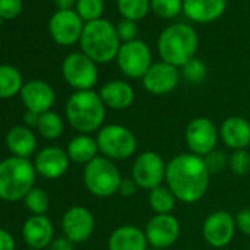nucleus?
<instances>
[{
  "mask_svg": "<svg viewBox=\"0 0 250 250\" xmlns=\"http://www.w3.org/2000/svg\"><path fill=\"white\" fill-rule=\"evenodd\" d=\"M210 172L203 158L193 153H181L167 164L165 184L181 203L193 205L202 200L209 188Z\"/></svg>",
  "mask_w": 250,
  "mask_h": 250,
  "instance_id": "obj_1",
  "label": "nucleus"
},
{
  "mask_svg": "<svg viewBox=\"0 0 250 250\" xmlns=\"http://www.w3.org/2000/svg\"><path fill=\"white\" fill-rule=\"evenodd\" d=\"M65 116L68 124L80 134H93L103 127L106 106L100 94L93 90L75 91L66 102Z\"/></svg>",
  "mask_w": 250,
  "mask_h": 250,
  "instance_id": "obj_2",
  "label": "nucleus"
},
{
  "mask_svg": "<svg viewBox=\"0 0 250 250\" xmlns=\"http://www.w3.org/2000/svg\"><path fill=\"white\" fill-rule=\"evenodd\" d=\"M199 47V36L188 24H174L165 28L158 40V50L162 62L174 66H184L194 59Z\"/></svg>",
  "mask_w": 250,
  "mask_h": 250,
  "instance_id": "obj_3",
  "label": "nucleus"
},
{
  "mask_svg": "<svg viewBox=\"0 0 250 250\" xmlns=\"http://www.w3.org/2000/svg\"><path fill=\"white\" fill-rule=\"evenodd\" d=\"M81 49L96 63H109L116 59L119 52V37L116 27L106 20L87 22L81 36Z\"/></svg>",
  "mask_w": 250,
  "mask_h": 250,
  "instance_id": "obj_4",
  "label": "nucleus"
},
{
  "mask_svg": "<svg viewBox=\"0 0 250 250\" xmlns=\"http://www.w3.org/2000/svg\"><path fill=\"white\" fill-rule=\"evenodd\" d=\"M37 171L30 159L11 156L0 162V199L18 202L34 188Z\"/></svg>",
  "mask_w": 250,
  "mask_h": 250,
  "instance_id": "obj_5",
  "label": "nucleus"
},
{
  "mask_svg": "<svg viewBox=\"0 0 250 250\" xmlns=\"http://www.w3.org/2000/svg\"><path fill=\"white\" fill-rule=\"evenodd\" d=\"M99 153L110 161H127L137 152V137L125 125L107 124L97 131Z\"/></svg>",
  "mask_w": 250,
  "mask_h": 250,
  "instance_id": "obj_6",
  "label": "nucleus"
},
{
  "mask_svg": "<svg viewBox=\"0 0 250 250\" xmlns=\"http://www.w3.org/2000/svg\"><path fill=\"white\" fill-rule=\"evenodd\" d=\"M122 181L121 172L113 161L99 155L84 167L83 183L90 194L106 199L118 193Z\"/></svg>",
  "mask_w": 250,
  "mask_h": 250,
  "instance_id": "obj_7",
  "label": "nucleus"
},
{
  "mask_svg": "<svg viewBox=\"0 0 250 250\" xmlns=\"http://www.w3.org/2000/svg\"><path fill=\"white\" fill-rule=\"evenodd\" d=\"M167 162L153 150H145L139 153L131 167V178L137 183L139 188L153 190L165 183Z\"/></svg>",
  "mask_w": 250,
  "mask_h": 250,
  "instance_id": "obj_8",
  "label": "nucleus"
},
{
  "mask_svg": "<svg viewBox=\"0 0 250 250\" xmlns=\"http://www.w3.org/2000/svg\"><path fill=\"white\" fill-rule=\"evenodd\" d=\"M184 140L190 153L205 158L216 149L219 140V128L212 119L206 116H197L187 124Z\"/></svg>",
  "mask_w": 250,
  "mask_h": 250,
  "instance_id": "obj_9",
  "label": "nucleus"
},
{
  "mask_svg": "<svg viewBox=\"0 0 250 250\" xmlns=\"http://www.w3.org/2000/svg\"><path fill=\"white\" fill-rule=\"evenodd\" d=\"M121 72L133 80H140L146 75L152 63V52L149 46L142 40L124 43L119 47L116 56Z\"/></svg>",
  "mask_w": 250,
  "mask_h": 250,
  "instance_id": "obj_10",
  "label": "nucleus"
},
{
  "mask_svg": "<svg viewBox=\"0 0 250 250\" xmlns=\"http://www.w3.org/2000/svg\"><path fill=\"white\" fill-rule=\"evenodd\" d=\"M65 81L77 91L91 90L99 78L97 63L84 53H71L62 63Z\"/></svg>",
  "mask_w": 250,
  "mask_h": 250,
  "instance_id": "obj_11",
  "label": "nucleus"
},
{
  "mask_svg": "<svg viewBox=\"0 0 250 250\" xmlns=\"http://www.w3.org/2000/svg\"><path fill=\"white\" fill-rule=\"evenodd\" d=\"M235 231V218L228 210H215L209 213L202 225V235L213 249L228 246L232 241Z\"/></svg>",
  "mask_w": 250,
  "mask_h": 250,
  "instance_id": "obj_12",
  "label": "nucleus"
},
{
  "mask_svg": "<svg viewBox=\"0 0 250 250\" xmlns=\"http://www.w3.org/2000/svg\"><path fill=\"white\" fill-rule=\"evenodd\" d=\"M145 234L149 247L165 250L178 241L181 234V225L178 218L172 213L153 215L145 227Z\"/></svg>",
  "mask_w": 250,
  "mask_h": 250,
  "instance_id": "obj_13",
  "label": "nucleus"
},
{
  "mask_svg": "<svg viewBox=\"0 0 250 250\" xmlns=\"http://www.w3.org/2000/svg\"><path fill=\"white\" fill-rule=\"evenodd\" d=\"M61 227L63 235L69 238L74 244L84 243L93 235L96 219L90 209L84 206H72L63 213Z\"/></svg>",
  "mask_w": 250,
  "mask_h": 250,
  "instance_id": "obj_14",
  "label": "nucleus"
},
{
  "mask_svg": "<svg viewBox=\"0 0 250 250\" xmlns=\"http://www.w3.org/2000/svg\"><path fill=\"white\" fill-rule=\"evenodd\" d=\"M83 20L74 11H58L49 24L52 39L61 46H72L83 36Z\"/></svg>",
  "mask_w": 250,
  "mask_h": 250,
  "instance_id": "obj_15",
  "label": "nucleus"
},
{
  "mask_svg": "<svg viewBox=\"0 0 250 250\" xmlns=\"http://www.w3.org/2000/svg\"><path fill=\"white\" fill-rule=\"evenodd\" d=\"M146 91L153 96H167L172 93L180 83L178 68L167 62L153 63L142 78Z\"/></svg>",
  "mask_w": 250,
  "mask_h": 250,
  "instance_id": "obj_16",
  "label": "nucleus"
},
{
  "mask_svg": "<svg viewBox=\"0 0 250 250\" xmlns=\"http://www.w3.org/2000/svg\"><path fill=\"white\" fill-rule=\"evenodd\" d=\"M71 159L66 150L58 146H47L40 150L34 161V168L37 174L47 180H58L66 174Z\"/></svg>",
  "mask_w": 250,
  "mask_h": 250,
  "instance_id": "obj_17",
  "label": "nucleus"
},
{
  "mask_svg": "<svg viewBox=\"0 0 250 250\" xmlns=\"http://www.w3.org/2000/svg\"><path fill=\"white\" fill-rule=\"evenodd\" d=\"M21 100L27 110L36 112V113H44L49 112L56 100L55 90L44 81L33 80L24 84L21 93Z\"/></svg>",
  "mask_w": 250,
  "mask_h": 250,
  "instance_id": "obj_18",
  "label": "nucleus"
},
{
  "mask_svg": "<svg viewBox=\"0 0 250 250\" xmlns=\"http://www.w3.org/2000/svg\"><path fill=\"white\" fill-rule=\"evenodd\" d=\"M219 139L232 152L247 149L250 146V122L238 115L225 118L219 127Z\"/></svg>",
  "mask_w": 250,
  "mask_h": 250,
  "instance_id": "obj_19",
  "label": "nucleus"
},
{
  "mask_svg": "<svg viewBox=\"0 0 250 250\" xmlns=\"http://www.w3.org/2000/svg\"><path fill=\"white\" fill-rule=\"evenodd\" d=\"M22 237L30 249L43 250L55 238L53 224L46 215H31L22 227Z\"/></svg>",
  "mask_w": 250,
  "mask_h": 250,
  "instance_id": "obj_20",
  "label": "nucleus"
},
{
  "mask_svg": "<svg viewBox=\"0 0 250 250\" xmlns=\"http://www.w3.org/2000/svg\"><path fill=\"white\" fill-rule=\"evenodd\" d=\"M109 250H147L149 243L142 229L137 225L124 224L115 228L107 238Z\"/></svg>",
  "mask_w": 250,
  "mask_h": 250,
  "instance_id": "obj_21",
  "label": "nucleus"
},
{
  "mask_svg": "<svg viewBox=\"0 0 250 250\" xmlns=\"http://www.w3.org/2000/svg\"><path fill=\"white\" fill-rule=\"evenodd\" d=\"M99 94L104 106L112 110H127L128 107H131L136 99V93L131 84L122 80L106 83L100 88Z\"/></svg>",
  "mask_w": 250,
  "mask_h": 250,
  "instance_id": "obj_22",
  "label": "nucleus"
},
{
  "mask_svg": "<svg viewBox=\"0 0 250 250\" xmlns=\"http://www.w3.org/2000/svg\"><path fill=\"white\" fill-rule=\"evenodd\" d=\"M227 0H183V11L194 22L208 24L222 17Z\"/></svg>",
  "mask_w": 250,
  "mask_h": 250,
  "instance_id": "obj_23",
  "label": "nucleus"
},
{
  "mask_svg": "<svg viewBox=\"0 0 250 250\" xmlns=\"http://www.w3.org/2000/svg\"><path fill=\"white\" fill-rule=\"evenodd\" d=\"M6 146L14 156L28 159L37 149V139L27 125H15L6 134Z\"/></svg>",
  "mask_w": 250,
  "mask_h": 250,
  "instance_id": "obj_24",
  "label": "nucleus"
},
{
  "mask_svg": "<svg viewBox=\"0 0 250 250\" xmlns=\"http://www.w3.org/2000/svg\"><path fill=\"white\" fill-rule=\"evenodd\" d=\"M66 153L71 162L85 167L99 156V146L91 134H78L68 143Z\"/></svg>",
  "mask_w": 250,
  "mask_h": 250,
  "instance_id": "obj_25",
  "label": "nucleus"
},
{
  "mask_svg": "<svg viewBox=\"0 0 250 250\" xmlns=\"http://www.w3.org/2000/svg\"><path fill=\"white\" fill-rule=\"evenodd\" d=\"M147 202L150 209L155 212V215H165V213H172L178 200L175 194L168 188V186L162 184L149 191Z\"/></svg>",
  "mask_w": 250,
  "mask_h": 250,
  "instance_id": "obj_26",
  "label": "nucleus"
},
{
  "mask_svg": "<svg viewBox=\"0 0 250 250\" xmlns=\"http://www.w3.org/2000/svg\"><path fill=\"white\" fill-rule=\"evenodd\" d=\"M24 87L21 72L9 65H0V99H11Z\"/></svg>",
  "mask_w": 250,
  "mask_h": 250,
  "instance_id": "obj_27",
  "label": "nucleus"
},
{
  "mask_svg": "<svg viewBox=\"0 0 250 250\" xmlns=\"http://www.w3.org/2000/svg\"><path fill=\"white\" fill-rule=\"evenodd\" d=\"M65 128L63 119L59 113L49 110L40 115L39 124H37V131L44 137L46 140H56L62 136Z\"/></svg>",
  "mask_w": 250,
  "mask_h": 250,
  "instance_id": "obj_28",
  "label": "nucleus"
},
{
  "mask_svg": "<svg viewBox=\"0 0 250 250\" xmlns=\"http://www.w3.org/2000/svg\"><path fill=\"white\" fill-rule=\"evenodd\" d=\"M150 9V0H118V11L124 20H143Z\"/></svg>",
  "mask_w": 250,
  "mask_h": 250,
  "instance_id": "obj_29",
  "label": "nucleus"
},
{
  "mask_svg": "<svg viewBox=\"0 0 250 250\" xmlns=\"http://www.w3.org/2000/svg\"><path fill=\"white\" fill-rule=\"evenodd\" d=\"M24 203H25V208L34 215H46L49 209V196L44 190L34 187L24 197Z\"/></svg>",
  "mask_w": 250,
  "mask_h": 250,
  "instance_id": "obj_30",
  "label": "nucleus"
},
{
  "mask_svg": "<svg viewBox=\"0 0 250 250\" xmlns=\"http://www.w3.org/2000/svg\"><path fill=\"white\" fill-rule=\"evenodd\" d=\"M150 9L159 18L171 20L183 11V0H150Z\"/></svg>",
  "mask_w": 250,
  "mask_h": 250,
  "instance_id": "obj_31",
  "label": "nucleus"
},
{
  "mask_svg": "<svg viewBox=\"0 0 250 250\" xmlns=\"http://www.w3.org/2000/svg\"><path fill=\"white\" fill-rule=\"evenodd\" d=\"M103 8V0H77V14L83 21L87 22L100 20Z\"/></svg>",
  "mask_w": 250,
  "mask_h": 250,
  "instance_id": "obj_32",
  "label": "nucleus"
},
{
  "mask_svg": "<svg viewBox=\"0 0 250 250\" xmlns=\"http://www.w3.org/2000/svg\"><path fill=\"white\" fill-rule=\"evenodd\" d=\"M183 78L190 83V84H202L205 80H206V75H208V68L205 65V62H202L200 59H191L190 62H187L184 66H183Z\"/></svg>",
  "mask_w": 250,
  "mask_h": 250,
  "instance_id": "obj_33",
  "label": "nucleus"
},
{
  "mask_svg": "<svg viewBox=\"0 0 250 250\" xmlns=\"http://www.w3.org/2000/svg\"><path fill=\"white\" fill-rule=\"evenodd\" d=\"M228 168L237 177H244L250 172V152L244 150H234L228 156Z\"/></svg>",
  "mask_w": 250,
  "mask_h": 250,
  "instance_id": "obj_34",
  "label": "nucleus"
},
{
  "mask_svg": "<svg viewBox=\"0 0 250 250\" xmlns=\"http://www.w3.org/2000/svg\"><path fill=\"white\" fill-rule=\"evenodd\" d=\"M203 161H205L206 168L210 172V175L219 174L225 168H228V156L222 150H218V149H215L213 152H210L209 155H206L203 158Z\"/></svg>",
  "mask_w": 250,
  "mask_h": 250,
  "instance_id": "obj_35",
  "label": "nucleus"
},
{
  "mask_svg": "<svg viewBox=\"0 0 250 250\" xmlns=\"http://www.w3.org/2000/svg\"><path fill=\"white\" fill-rule=\"evenodd\" d=\"M116 33H118V37L119 40H122L124 43H130V42H134L137 40V33H139V28L136 25L134 21H130V20H122L118 27H116Z\"/></svg>",
  "mask_w": 250,
  "mask_h": 250,
  "instance_id": "obj_36",
  "label": "nucleus"
},
{
  "mask_svg": "<svg viewBox=\"0 0 250 250\" xmlns=\"http://www.w3.org/2000/svg\"><path fill=\"white\" fill-rule=\"evenodd\" d=\"M22 11V0H0V17L12 20Z\"/></svg>",
  "mask_w": 250,
  "mask_h": 250,
  "instance_id": "obj_37",
  "label": "nucleus"
},
{
  "mask_svg": "<svg viewBox=\"0 0 250 250\" xmlns=\"http://www.w3.org/2000/svg\"><path fill=\"white\" fill-rule=\"evenodd\" d=\"M234 218H235L237 229L241 234L250 237V208H244V209L238 210Z\"/></svg>",
  "mask_w": 250,
  "mask_h": 250,
  "instance_id": "obj_38",
  "label": "nucleus"
},
{
  "mask_svg": "<svg viewBox=\"0 0 250 250\" xmlns=\"http://www.w3.org/2000/svg\"><path fill=\"white\" fill-rule=\"evenodd\" d=\"M137 190H139V186L131 177H125V178L122 177V181H121L119 190H118V193L122 197H131L137 193Z\"/></svg>",
  "mask_w": 250,
  "mask_h": 250,
  "instance_id": "obj_39",
  "label": "nucleus"
},
{
  "mask_svg": "<svg viewBox=\"0 0 250 250\" xmlns=\"http://www.w3.org/2000/svg\"><path fill=\"white\" fill-rule=\"evenodd\" d=\"M47 249L49 250H74V243L65 235H62V237L53 238V241L50 243Z\"/></svg>",
  "mask_w": 250,
  "mask_h": 250,
  "instance_id": "obj_40",
  "label": "nucleus"
},
{
  "mask_svg": "<svg viewBox=\"0 0 250 250\" xmlns=\"http://www.w3.org/2000/svg\"><path fill=\"white\" fill-rule=\"evenodd\" d=\"M0 250H15V238L3 228H0Z\"/></svg>",
  "mask_w": 250,
  "mask_h": 250,
  "instance_id": "obj_41",
  "label": "nucleus"
},
{
  "mask_svg": "<svg viewBox=\"0 0 250 250\" xmlns=\"http://www.w3.org/2000/svg\"><path fill=\"white\" fill-rule=\"evenodd\" d=\"M39 118H40V113H36V112L27 110V112H25V115H24V122H25L27 127H30V128H37Z\"/></svg>",
  "mask_w": 250,
  "mask_h": 250,
  "instance_id": "obj_42",
  "label": "nucleus"
},
{
  "mask_svg": "<svg viewBox=\"0 0 250 250\" xmlns=\"http://www.w3.org/2000/svg\"><path fill=\"white\" fill-rule=\"evenodd\" d=\"M55 3L59 11H69L77 3V0H55Z\"/></svg>",
  "mask_w": 250,
  "mask_h": 250,
  "instance_id": "obj_43",
  "label": "nucleus"
},
{
  "mask_svg": "<svg viewBox=\"0 0 250 250\" xmlns=\"http://www.w3.org/2000/svg\"><path fill=\"white\" fill-rule=\"evenodd\" d=\"M147 250H162V249H153V247H149Z\"/></svg>",
  "mask_w": 250,
  "mask_h": 250,
  "instance_id": "obj_44",
  "label": "nucleus"
},
{
  "mask_svg": "<svg viewBox=\"0 0 250 250\" xmlns=\"http://www.w3.org/2000/svg\"><path fill=\"white\" fill-rule=\"evenodd\" d=\"M27 250H36V249H27Z\"/></svg>",
  "mask_w": 250,
  "mask_h": 250,
  "instance_id": "obj_45",
  "label": "nucleus"
}]
</instances>
